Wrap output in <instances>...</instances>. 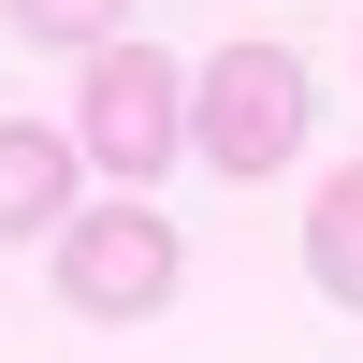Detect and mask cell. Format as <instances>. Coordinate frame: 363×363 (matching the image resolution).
<instances>
[{
    "label": "cell",
    "instance_id": "obj_4",
    "mask_svg": "<svg viewBox=\"0 0 363 363\" xmlns=\"http://www.w3.org/2000/svg\"><path fill=\"white\" fill-rule=\"evenodd\" d=\"M73 203H87V145L44 116H0V247H44Z\"/></svg>",
    "mask_w": 363,
    "mask_h": 363
},
{
    "label": "cell",
    "instance_id": "obj_1",
    "mask_svg": "<svg viewBox=\"0 0 363 363\" xmlns=\"http://www.w3.org/2000/svg\"><path fill=\"white\" fill-rule=\"evenodd\" d=\"M44 247H58V306H73V320H160V306H174V277H189V247H174V218H160L145 189L73 203Z\"/></svg>",
    "mask_w": 363,
    "mask_h": 363
},
{
    "label": "cell",
    "instance_id": "obj_2",
    "mask_svg": "<svg viewBox=\"0 0 363 363\" xmlns=\"http://www.w3.org/2000/svg\"><path fill=\"white\" fill-rule=\"evenodd\" d=\"M306 116H320V87H306V58H291V44H218V73L189 87L203 174H277L291 145H306Z\"/></svg>",
    "mask_w": 363,
    "mask_h": 363
},
{
    "label": "cell",
    "instance_id": "obj_5",
    "mask_svg": "<svg viewBox=\"0 0 363 363\" xmlns=\"http://www.w3.org/2000/svg\"><path fill=\"white\" fill-rule=\"evenodd\" d=\"M306 277H320V291H335V306L363 320V160H349L335 189L306 203Z\"/></svg>",
    "mask_w": 363,
    "mask_h": 363
},
{
    "label": "cell",
    "instance_id": "obj_3",
    "mask_svg": "<svg viewBox=\"0 0 363 363\" xmlns=\"http://www.w3.org/2000/svg\"><path fill=\"white\" fill-rule=\"evenodd\" d=\"M73 145H87V174L145 189V174L189 145V87H174V58H160V44H102V58H87V116H73Z\"/></svg>",
    "mask_w": 363,
    "mask_h": 363
},
{
    "label": "cell",
    "instance_id": "obj_6",
    "mask_svg": "<svg viewBox=\"0 0 363 363\" xmlns=\"http://www.w3.org/2000/svg\"><path fill=\"white\" fill-rule=\"evenodd\" d=\"M0 15H15L29 44H73V58H102V44H116V15H131V0H0Z\"/></svg>",
    "mask_w": 363,
    "mask_h": 363
}]
</instances>
